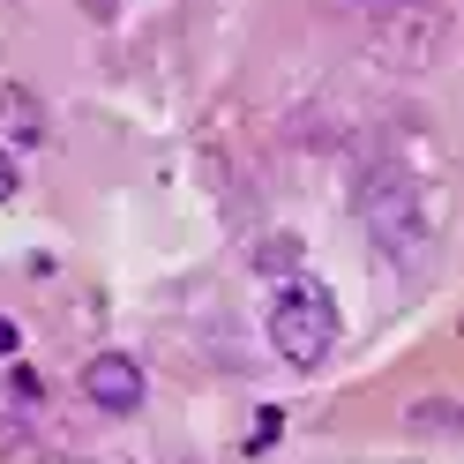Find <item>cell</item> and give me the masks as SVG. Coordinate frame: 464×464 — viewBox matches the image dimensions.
Instances as JSON below:
<instances>
[{
    "mask_svg": "<svg viewBox=\"0 0 464 464\" xmlns=\"http://www.w3.org/2000/svg\"><path fill=\"white\" fill-rule=\"evenodd\" d=\"M0 353H15V323H0Z\"/></svg>",
    "mask_w": 464,
    "mask_h": 464,
    "instance_id": "5b68a950",
    "label": "cell"
},
{
    "mask_svg": "<svg viewBox=\"0 0 464 464\" xmlns=\"http://www.w3.org/2000/svg\"><path fill=\"white\" fill-rule=\"evenodd\" d=\"M270 353L285 367H323L337 353V300L323 277H285L270 293Z\"/></svg>",
    "mask_w": 464,
    "mask_h": 464,
    "instance_id": "6da1fadb",
    "label": "cell"
},
{
    "mask_svg": "<svg viewBox=\"0 0 464 464\" xmlns=\"http://www.w3.org/2000/svg\"><path fill=\"white\" fill-rule=\"evenodd\" d=\"M0 112H8V128H15L23 142H38V135H45V121H38V105L23 98V91H0Z\"/></svg>",
    "mask_w": 464,
    "mask_h": 464,
    "instance_id": "3957f363",
    "label": "cell"
},
{
    "mask_svg": "<svg viewBox=\"0 0 464 464\" xmlns=\"http://www.w3.org/2000/svg\"><path fill=\"white\" fill-rule=\"evenodd\" d=\"M15 195H23V172H15L8 150H0V202H15Z\"/></svg>",
    "mask_w": 464,
    "mask_h": 464,
    "instance_id": "277c9868",
    "label": "cell"
},
{
    "mask_svg": "<svg viewBox=\"0 0 464 464\" xmlns=\"http://www.w3.org/2000/svg\"><path fill=\"white\" fill-rule=\"evenodd\" d=\"M82 397L98 404V412H142V397H150V382H142V367L128 353H98L91 367H82Z\"/></svg>",
    "mask_w": 464,
    "mask_h": 464,
    "instance_id": "7a4b0ae2",
    "label": "cell"
}]
</instances>
